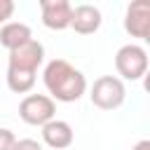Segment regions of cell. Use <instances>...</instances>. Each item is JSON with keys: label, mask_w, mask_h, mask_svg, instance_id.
Listing matches in <instances>:
<instances>
[{"label": "cell", "mask_w": 150, "mask_h": 150, "mask_svg": "<svg viewBox=\"0 0 150 150\" xmlns=\"http://www.w3.org/2000/svg\"><path fill=\"white\" fill-rule=\"evenodd\" d=\"M42 82L49 91V98L56 103L80 101L87 91V77L66 59H52L42 70Z\"/></svg>", "instance_id": "1"}, {"label": "cell", "mask_w": 150, "mask_h": 150, "mask_svg": "<svg viewBox=\"0 0 150 150\" xmlns=\"http://www.w3.org/2000/svg\"><path fill=\"white\" fill-rule=\"evenodd\" d=\"M89 98L101 110H117L127 98V87L117 75H101L89 89Z\"/></svg>", "instance_id": "2"}, {"label": "cell", "mask_w": 150, "mask_h": 150, "mask_svg": "<svg viewBox=\"0 0 150 150\" xmlns=\"http://www.w3.org/2000/svg\"><path fill=\"white\" fill-rule=\"evenodd\" d=\"M115 68L120 80H141L148 73V52L141 45H122L115 54Z\"/></svg>", "instance_id": "3"}, {"label": "cell", "mask_w": 150, "mask_h": 150, "mask_svg": "<svg viewBox=\"0 0 150 150\" xmlns=\"http://www.w3.org/2000/svg\"><path fill=\"white\" fill-rule=\"evenodd\" d=\"M19 117L30 127H45L56 117V103L47 94H28L19 103Z\"/></svg>", "instance_id": "4"}, {"label": "cell", "mask_w": 150, "mask_h": 150, "mask_svg": "<svg viewBox=\"0 0 150 150\" xmlns=\"http://www.w3.org/2000/svg\"><path fill=\"white\" fill-rule=\"evenodd\" d=\"M124 30L131 38L150 40V0H134L124 12Z\"/></svg>", "instance_id": "5"}, {"label": "cell", "mask_w": 150, "mask_h": 150, "mask_svg": "<svg viewBox=\"0 0 150 150\" xmlns=\"http://www.w3.org/2000/svg\"><path fill=\"white\" fill-rule=\"evenodd\" d=\"M45 61V47L42 42H38L35 38L28 40L26 45H21L19 49L9 52L7 59V68H19V70H28V73H38V68Z\"/></svg>", "instance_id": "6"}, {"label": "cell", "mask_w": 150, "mask_h": 150, "mask_svg": "<svg viewBox=\"0 0 150 150\" xmlns=\"http://www.w3.org/2000/svg\"><path fill=\"white\" fill-rule=\"evenodd\" d=\"M40 14L49 30H66L70 28L73 5L68 0H40Z\"/></svg>", "instance_id": "7"}, {"label": "cell", "mask_w": 150, "mask_h": 150, "mask_svg": "<svg viewBox=\"0 0 150 150\" xmlns=\"http://www.w3.org/2000/svg\"><path fill=\"white\" fill-rule=\"evenodd\" d=\"M42 129V143L52 150H68L75 141V134H73V127L66 122V120H52L47 122Z\"/></svg>", "instance_id": "8"}, {"label": "cell", "mask_w": 150, "mask_h": 150, "mask_svg": "<svg viewBox=\"0 0 150 150\" xmlns=\"http://www.w3.org/2000/svg\"><path fill=\"white\" fill-rule=\"evenodd\" d=\"M103 23V16H101V9L94 7V5H77L73 7V19H70V28L80 35H91L101 28Z\"/></svg>", "instance_id": "9"}, {"label": "cell", "mask_w": 150, "mask_h": 150, "mask_svg": "<svg viewBox=\"0 0 150 150\" xmlns=\"http://www.w3.org/2000/svg\"><path fill=\"white\" fill-rule=\"evenodd\" d=\"M28 40H33L30 26H26V23H21V21H7V23L0 26V45H2L7 52L19 49V47L26 45Z\"/></svg>", "instance_id": "10"}, {"label": "cell", "mask_w": 150, "mask_h": 150, "mask_svg": "<svg viewBox=\"0 0 150 150\" xmlns=\"http://www.w3.org/2000/svg\"><path fill=\"white\" fill-rule=\"evenodd\" d=\"M7 87L14 94H28L35 87V73L19 70V68H7Z\"/></svg>", "instance_id": "11"}, {"label": "cell", "mask_w": 150, "mask_h": 150, "mask_svg": "<svg viewBox=\"0 0 150 150\" xmlns=\"http://www.w3.org/2000/svg\"><path fill=\"white\" fill-rule=\"evenodd\" d=\"M12 150H45V148L35 138H19V141H14Z\"/></svg>", "instance_id": "12"}, {"label": "cell", "mask_w": 150, "mask_h": 150, "mask_svg": "<svg viewBox=\"0 0 150 150\" xmlns=\"http://www.w3.org/2000/svg\"><path fill=\"white\" fill-rule=\"evenodd\" d=\"M14 141H16V136L12 134V129H2L0 127V150H12Z\"/></svg>", "instance_id": "13"}, {"label": "cell", "mask_w": 150, "mask_h": 150, "mask_svg": "<svg viewBox=\"0 0 150 150\" xmlns=\"http://www.w3.org/2000/svg\"><path fill=\"white\" fill-rule=\"evenodd\" d=\"M14 14V2L12 0H0V23H7Z\"/></svg>", "instance_id": "14"}, {"label": "cell", "mask_w": 150, "mask_h": 150, "mask_svg": "<svg viewBox=\"0 0 150 150\" xmlns=\"http://www.w3.org/2000/svg\"><path fill=\"white\" fill-rule=\"evenodd\" d=\"M131 150H150V141H148V138H143V141H138Z\"/></svg>", "instance_id": "15"}]
</instances>
